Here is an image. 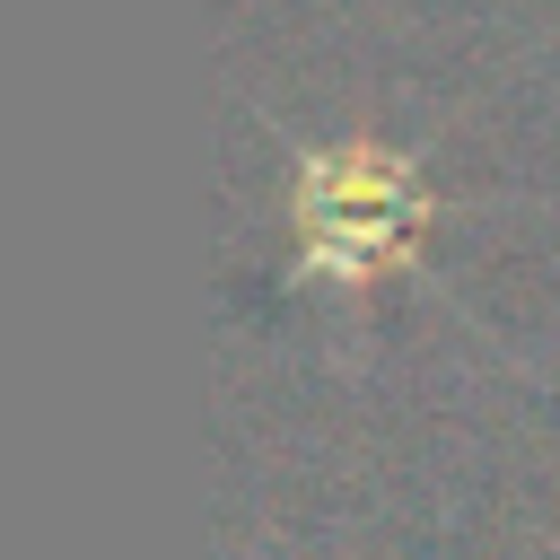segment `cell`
<instances>
[{
  "instance_id": "1",
  "label": "cell",
  "mask_w": 560,
  "mask_h": 560,
  "mask_svg": "<svg viewBox=\"0 0 560 560\" xmlns=\"http://www.w3.org/2000/svg\"><path fill=\"white\" fill-rule=\"evenodd\" d=\"M429 184L402 149H385L376 131L359 140H306L298 149V192H289V219H298V271H324V280H376L385 262L411 254V236L429 228Z\"/></svg>"
}]
</instances>
